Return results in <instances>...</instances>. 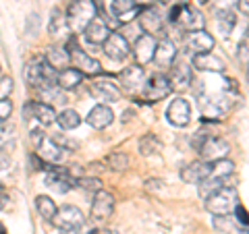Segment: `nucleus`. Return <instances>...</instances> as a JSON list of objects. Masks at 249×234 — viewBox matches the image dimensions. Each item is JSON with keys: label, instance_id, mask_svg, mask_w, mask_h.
<instances>
[{"label": "nucleus", "instance_id": "nucleus-1", "mask_svg": "<svg viewBox=\"0 0 249 234\" xmlns=\"http://www.w3.org/2000/svg\"><path fill=\"white\" fill-rule=\"evenodd\" d=\"M65 17L73 33H83L85 27L98 17V6L93 0H71Z\"/></svg>", "mask_w": 249, "mask_h": 234}, {"label": "nucleus", "instance_id": "nucleus-2", "mask_svg": "<svg viewBox=\"0 0 249 234\" xmlns=\"http://www.w3.org/2000/svg\"><path fill=\"white\" fill-rule=\"evenodd\" d=\"M237 203H239L237 189L227 184H222L220 189H216L212 195L206 197V209L212 216H229Z\"/></svg>", "mask_w": 249, "mask_h": 234}, {"label": "nucleus", "instance_id": "nucleus-3", "mask_svg": "<svg viewBox=\"0 0 249 234\" xmlns=\"http://www.w3.org/2000/svg\"><path fill=\"white\" fill-rule=\"evenodd\" d=\"M25 79L34 89L42 91L50 85H56V71L46 62V58H34L25 71Z\"/></svg>", "mask_w": 249, "mask_h": 234}, {"label": "nucleus", "instance_id": "nucleus-4", "mask_svg": "<svg viewBox=\"0 0 249 234\" xmlns=\"http://www.w3.org/2000/svg\"><path fill=\"white\" fill-rule=\"evenodd\" d=\"M67 50H69V56H71V65L73 68H77L81 75H89V77H96V75H102V65L91 58L88 52L81 50V46L77 44V37H69L67 42Z\"/></svg>", "mask_w": 249, "mask_h": 234}, {"label": "nucleus", "instance_id": "nucleus-5", "mask_svg": "<svg viewBox=\"0 0 249 234\" xmlns=\"http://www.w3.org/2000/svg\"><path fill=\"white\" fill-rule=\"evenodd\" d=\"M170 23L177 25L183 31H193V29H204V17L197 9H193L191 4H177L175 9H170Z\"/></svg>", "mask_w": 249, "mask_h": 234}, {"label": "nucleus", "instance_id": "nucleus-6", "mask_svg": "<svg viewBox=\"0 0 249 234\" xmlns=\"http://www.w3.org/2000/svg\"><path fill=\"white\" fill-rule=\"evenodd\" d=\"M52 224L62 232H71V230H77V228H81V226H85V216L81 214L79 207L62 205V207H56Z\"/></svg>", "mask_w": 249, "mask_h": 234}, {"label": "nucleus", "instance_id": "nucleus-7", "mask_svg": "<svg viewBox=\"0 0 249 234\" xmlns=\"http://www.w3.org/2000/svg\"><path fill=\"white\" fill-rule=\"evenodd\" d=\"M143 96L147 102H160V100L168 98L173 93V87H170V81H168V75H162V73H156L152 75L150 79H145L143 85Z\"/></svg>", "mask_w": 249, "mask_h": 234}, {"label": "nucleus", "instance_id": "nucleus-8", "mask_svg": "<svg viewBox=\"0 0 249 234\" xmlns=\"http://www.w3.org/2000/svg\"><path fill=\"white\" fill-rule=\"evenodd\" d=\"M23 118L25 120H37L40 127H48V124L56 122V112L54 108L46 102H27L23 106Z\"/></svg>", "mask_w": 249, "mask_h": 234}, {"label": "nucleus", "instance_id": "nucleus-9", "mask_svg": "<svg viewBox=\"0 0 249 234\" xmlns=\"http://www.w3.org/2000/svg\"><path fill=\"white\" fill-rule=\"evenodd\" d=\"M114 214V197L108 191L100 189L98 193H93L91 201V220L93 222H106L108 217Z\"/></svg>", "mask_w": 249, "mask_h": 234}, {"label": "nucleus", "instance_id": "nucleus-10", "mask_svg": "<svg viewBox=\"0 0 249 234\" xmlns=\"http://www.w3.org/2000/svg\"><path fill=\"white\" fill-rule=\"evenodd\" d=\"M121 79V87L129 93V96H135V93H142L143 91V85H145V73H143V67H127L124 71L119 75Z\"/></svg>", "mask_w": 249, "mask_h": 234}, {"label": "nucleus", "instance_id": "nucleus-11", "mask_svg": "<svg viewBox=\"0 0 249 234\" xmlns=\"http://www.w3.org/2000/svg\"><path fill=\"white\" fill-rule=\"evenodd\" d=\"M214 44L216 42H214L212 33H208L206 29H193V31H187V35H185V46L191 54L212 52Z\"/></svg>", "mask_w": 249, "mask_h": 234}, {"label": "nucleus", "instance_id": "nucleus-12", "mask_svg": "<svg viewBox=\"0 0 249 234\" xmlns=\"http://www.w3.org/2000/svg\"><path fill=\"white\" fill-rule=\"evenodd\" d=\"M197 151H199V155H201V160L204 162H216V160L227 158L231 147H229V143L224 141V139L216 137V135H210Z\"/></svg>", "mask_w": 249, "mask_h": 234}, {"label": "nucleus", "instance_id": "nucleus-13", "mask_svg": "<svg viewBox=\"0 0 249 234\" xmlns=\"http://www.w3.org/2000/svg\"><path fill=\"white\" fill-rule=\"evenodd\" d=\"M137 19H139V27H142V31L147 35H158V33H162V29H164V19H162V15L156 6H145V9H142L137 15Z\"/></svg>", "mask_w": 249, "mask_h": 234}, {"label": "nucleus", "instance_id": "nucleus-14", "mask_svg": "<svg viewBox=\"0 0 249 234\" xmlns=\"http://www.w3.org/2000/svg\"><path fill=\"white\" fill-rule=\"evenodd\" d=\"M166 118H168V122L173 124V127H178V129L187 127V124L191 122V106H189V102L183 100V98H175L173 102H170L168 110H166Z\"/></svg>", "mask_w": 249, "mask_h": 234}, {"label": "nucleus", "instance_id": "nucleus-15", "mask_svg": "<svg viewBox=\"0 0 249 234\" xmlns=\"http://www.w3.org/2000/svg\"><path fill=\"white\" fill-rule=\"evenodd\" d=\"M102 46H104L106 56L116 60V62L124 60L131 54V44H129V40L123 33H110V35L106 37V42Z\"/></svg>", "mask_w": 249, "mask_h": 234}, {"label": "nucleus", "instance_id": "nucleus-16", "mask_svg": "<svg viewBox=\"0 0 249 234\" xmlns=\"http://www.w3.org/2000/svg\"><path fill=\"white\" fill-rule=\"evenodd\" d=\"M154 50H156V37L147 35V33L139 35L133 44V48H131V52H133V56H135V62L139 67L150 65L154 58Z\"/></svg>", "mask_w": 249, "mask_h": 234}, {"label": "nucleus", "instance_id": "nucleus-17", "mask_svg": "<svg viewBox=\"0 0 249 234\" xmlns=\"http://www.w3.org/2000/svg\"><path fill=\"white\" fill-rule=\"evenodd\" d=\"M168 81H170V87L175 91H185L193 85V73H191V67L187 62H178V65L170 67V75H168Z\"/></svg>", "mask_w": 249, "mask_h": 234}, {"label": "nucleus", "instance_id": "nucleus-18", "mask_svg": "<svg viewBox=\"0 0 249 234\" xmlns=\"http://www.w3.org/2000/svg\"><path fill=\"white\" fill-rule=\"evenodd\" d=\"M178 56V48L173 40H162L156 44V50H154V62L162 68H170L175 65V60Z\"/></svg>", "mask_w": 249, "mask_h": 234}, {"label": "nucleus", "instance_id": "nucleus-19", "mask_svg": "<svg viewBox=\"0 0 249 234\" xmlns=\"http://www.w3.org/2000/svg\"><path fill=\"white\" fill-rule=\"evenodd\" d=\"M139 11H142V4H137L135 0H112L110 2V13L119 23H131Z\"/></svg>", "mask_w": 249, "mask_h": 234}, {"label": "nucleus", "instance_id": "nucleus-20", "mask_svg": "<svg viewBox=\"0 0 249 234\" xmlns=\"http://www.w3.org/2000/svg\"><path fill=\"white\" fill-rule=\"evenodd\" d=\"M110 33H112V31H110V27H108V23L104 19L96 17L88 27H85L83 37H85V42H88L89 46H102Z\"/></svg>", "mask_w": 249, "mask_h": 234}, {"label": "nucleus", "instance_id": "nucleus-21", "mask_svg": "<svg viewBox=\"0 0 249 234\" xmlns=\"http://www.w3.org/2000/svg\"><path fill=\"white\" fill-rule=\"evenodd\" d=\"M36 150H37L36 155L46 164H60L62 160H65V150L48 137H44L42 141L36 145Z\"/></svg>", "mask_w": 249, "mask_h": 234}, {"label": "nucleus", "instance_id": "nucleus-22", "mask_svg": "<svg viewBox=\"0 0 249 234\" xmlns=\"http://www.w3.org/2000/svg\"><path fill=\"white\" fill-rule=\"evenodd\" d=\"M91 91H93V96L100 98V100H104V102H121V96H123V91L121 87L116 83H112L110 79H98V81H93L91 85Z\"/></svg>", "mask_w": 249, "mask_h": 234}, {"label": "nucleus", "instance_id": "nucleus-23", "mask_svg": "<svg viewBox=\"0 0 249 234\" xmlns=\"http://www.w3.org/2000/svg\"><path fill=\"white\" fill-rule=\"evenodd\" d=\"M191 65L197 71H208V73H224V62L212 52H204V54H193Z\"/></svg>", "mask_w": 249, "mask_h": 234}, {"label": "nucleus", "instance_id": "nucleus-24", "mask_svg": "<svg viewBox=\"0 0 249 234\" xmlns=\"http://www.w3.org/2000/svg\"><path fill=\"white\" fill-rule=\"evenodd\" d=\"M210 168H212V164L204 162V160L187 164V166H183V170H181L183 183H196V184L201 183V181H204V178L210 174Z\"/></svg>", "mask_w": 249, "mask_h": 234}, {"label": "nucleus", "instance_id": "nucleus-25", "mask_svg": "<svg viewBox=\"0 0 249 234\" xmlns=\"http://www.w3.org/2000/svg\"><path fill=\"white\" fill-rule=\"evenodd\" d=\"M114 120V112L108 108L106 104H98V106H93L89 114H88V122H89V127L93 129H98V131H102L106 127H110Z\"/></svg>", "mask_w": 249, "mask_h": 234}, {"label": "nucleus", "instance_id": "nucleus-26", "mask_svg": "<svg viewBox=\"0 0 249 234\" xmlns=\"http://www.w3.org/2000/svg\"><path fill=\"white\" fill-rule=\"evenodd\" d=\"M44 58L56 73L62 71V68H67V67H71V56H69V50L65 46H50Z\"/></svg>", "mask_w": 249, "mask_h": 234}, {"label": "nucleus", "instance_id": "nucleus-27", "mask_svg": "<svg viewBox=\"0 0 249 234\" xmlns=\"http://www.w3.org/2000/svg\"><path fill=\"white\" fill-rule=\"evenodd\" d=\"M83 77L85 75H81L77 68L67 67V68H62V71L56 73V85L62 91H71V89H77L83 83Z\"/></svg>", "mask_w": 249, "mask_h": 234}, {"label": "nucleus", "instance_id": "nucleus-28", "mask_svg": "<svg viewBox=\"0 0 249 234\" xmlns=\"http://www.w3.org/2000/svg\"><path fill=\"white\" fill-rule=\"evenodd\" d=\"M212 164V168H210V178H214V181H227V178L235 172V164H232L231 160L222 158V160H216V162H210Z\"/></svg>", "mask_w": 249, "mask_h": 234}, {"label": "nucleus", "instance_id": "nucleus-29", "mask_svg": "<svg viewBox=\"0 0 249 234\" xmlns=\"http://www.w3.org/2000/svg\"><path fill=\"white\" fill-rule=\"evenodd\" d=\"M67 17L65 15H62V11L60 9H56V6H54V9L50 11V21H48V33L50 35H62L67 31Z\"/></svg>", "mask_w": 249, "mask_h": 234}, {"label": "nucleus", "instance_id": "nucleus-30", "mask_svg": "<svg viewBox=\"0 0 249 234\" xmlns=\"http://www.w3.org/2000/svg\"><path fill=\"white\" fill-rule=\"evenodd\" d=\"M56 120H58V127L62 131H73L81 124V116L77 114V110H71V108H67V110H62L60 114H56Z\"/></svg>", "mask_w": 249, "mask_h": 234}, {"label": "nucleus", "instance_id": "nucleus-31", "mask_svg": "<svg viewBox=\"0 0 249 234\" xmlns=\"http://www.w3.org/2000/svg\"><path fill=\"white\" fill-rule=\"evenodd\" d=\"M36 209L46 222H52L54 214H56V203H54L50 197H46V195H37L36 197Z\"/></svg>", "mask_w": 249, "mask_h": 234}, {"label": "nucleus", "instance_id": "nucleus-32", "mask_svg": "<svg viewBox=\"0 0 249 234\" xmlns=\"http://www.w3.org/2000/svg\"><path fill=\"white\" fill-rule=\"evenodd\" d=\"M106 168L112 170V172H124L129 168V155L123 151H114L110 155H106Z\"/></svg>", "mask_w": 249, "mask_h": 234}, {"label": "nucleus", "instance_id": "nucleus-33", "mask_svg": "<svg viewBox=\"0 0 249 234\" xmlns=\"http://www.w3.org/2000/svg\"><path fill=\"white\" fill-rule=\"evenodd\" d=\"M42 100L40 102H46V104H67V96L62 93V89L58 87V85H50V87H46L40 91Z\"/></svg>", "mask_w": 249, "mask_h": 234}, {"label": "nucleus", "instance_id": "nucleus-34", "mask_svg": "<svg viewBox=\"0 0 249 234\" xmlns=\"http://www.w3.org/2000/svg\"><path fill=\"white\" fill-rule=\"evenodd\" d=\"M162 150V143L156 135H143L139 139V153L142 155H154Z\"/></svg>", "mask_w": 249, "mask_h": 234}, {"label": "nucleus", "instance_id": "nucleus-35", "mask_svg": "<svg viewBox=\"0 0 249 234\" xmlns=\"http://www.w3.org/2000/svg\"><path fill=\"white\" fill-rule=\"evenodd\" d=\"M216 23H218V31L224 37H229L232 33V29H235L237 17H235V13H222V15H216Z\"/></svg>", "mask_w": 249, "mask_h": 234}, {"label": "nucleus", "instance_id": "nucleus-36", "mask_svg": "<svg viewBox=\"0 0 249 234\" xmlns=\"http://www.w3.org/2000/svg\"><path fill=\"white\" fill-rule=\"evenodd\" d=\"M210 6V11L214 15H222V13H232L237 9L239 0H208L206 2Z\"/></svg>", "mask_w": 249, "mask_h": 234}, {"label": "nucleus", "instance_id": "nucleus-37", "mask_svg": "<svg viewBox=\"0 0 249 234\" xmlns=\"http://www.w3.org/2000/svg\"><path fill=\"white\" fill-rule=\"evenodd\" d=\"M77 186L83 189L85 193H98L102 189V181L98 176H81V178H77Z\"/></svg>", "mask_w": 249, "mask_h": 234}, {"label": "nucleus", "instance_id": "nucleus-38", "mask_svg": "<svg viewBox=\"0 0 249 234\" xmlns=\"http://www.w3.org/2000/svg\"><path fill=\"white\" fill-rule=\"evenodd\" d=\"M212 226H214L216 232H232L235 230V222L231 220V214L229 216H214Z\"/></svg>", "mask_w": 249, "mask_h": 234}, {"label": "nucleus", "instance_id": "nucleus-39", "mask_svg": "<svg viewBox=\"0 0 249 234\" xmlns=\"http://www.w3.org/2000/svg\"><path fill=\"white\" fill-rule=\"evenodd\" d=\"M231 214L235 216V224L239 226V228H247V209H245L243 205L237 203L235 207H232Z\"/></svg>", "mask_w": 249, "mask_h": 234}, {"label": "nucleus", "instance_id": "nucleus-40", "mask_svg": "<svg viewBox=\"0 0 249 234\" xmlns=\"http://www.w3.org/2000/svg\"><path fill=\"white\" fill-rule=\"evenodd\" d=\"M13 87H15V83L11 77H0V102L9 100V96L13 93Z\"/></svg>", "mask_w": 249, "mask_h": 234}, {"label": "nucleus", "instance_id": "nucleus-41", "mask_svg": "<svg viewBox=\"0 0 249 234\" xmlns=\"http://www.w3.org/2000/svg\"><path fill=\"white\" fill-rule=\"evenodd\" d=\"M52 141H54V143H58L62 150H77V143L71 141V139H67L65 135H62V133H56V135L52 137Z\"/></svg>", "mask_w": 249, "mask_h": 234}, {"label": "nucleus", "instance_id": "nucleus-42", "mask_svg": "<svg viewBox=\"0 0 249 234\" xmlns=\"http://www.w3.org/2000/svg\"><path fill=\"white\" fill-rule=\"evenodd\" d=\"M210 135H212V133H210V131H206V129H199V131L196 133V137L191 139V145L196 147V150H199V147L204 145V141H206V139H208Z\"/></svg>", "mask_w": 249, "mask_h": 234}, {"label": "nucleus", "instance_id": "nucleus-43", "mask_svg": "<svg viewBox=\"0 0 249 234\" xmlns=\"http://www.w3.org/2000/svg\"><path fill=\"white\" fill-rule=\"evenodd\" d=\"M11 112H13V104H11V100H2V102H0V122L9 120Z\"/></svg>", "mask_w": 249, "mask_h": 234}, {"label": "nucleus", "instance_id": "nucleus-44", "mask_svg": "<svg viewBox=\"0 0 249 234\" xmlns=\"http://www.w3.org/2000/svg\"><path fill=\"white\" fill-rule=\"evenodd\" d=\"M36 27H37V15L34 13V15H29V19L25 23V31L29 35H36Z\"/></svg>", "mask_w": 249, "mask_h": 234}, {"label": "nucleus", "instance_id": "nucleus-45", "mask_svg": "<svg viewBox=\"0 0 249 234\" xmlns=\"http://www.w3.org/2000/svg\"><path fill=\"white\" fill-rule=\"evenodd\" d=\"M239 60H243V67H247V37L239 44Z\"/></svg>", "mask_w": 249, "mask_h": 234}, {"label": "nucleus", "instance_id": "nucleus-46", "mask_svg": "<svg viewBox=\"0 0 249 234\" xmlns=\"http://www.w3.org/2000/svg\"><path fill=\"white\" fill-rule=\"evenodd\" d=\"M9 166H11V155L0 150V172H2V170H6Z\"/></svg>", "mask_w": 249, "mask_h": 234}, {"label": "nucleus", "instance_id": "nucleus-47", "mask_svg": "<svg viewBox=\"0 0 249 234\" xmlns=\"http://www.w3.org/2000/svg\"><path fill=\"white\" fill-rule=\"evenodd\" d=\"M13 133V124L11 122H0V137H6V135H11Z\"/></svg>", "mask_w": 249, "mask_h": 234}, {"label": "nucleus", "instance_id": "nucleus-48", "mask_svg": "<svg viewBox=\"0 0 249 234\" xmlns=\"http://www.w3.org/2000/svg\"><path fill=\"white\" fill-rule=\"evenodd\" d=\"M11 201H9V195H6L4 191H0V209H9Z\"/></svg>", "mask_w": 249, "mask_h": 234}, {"label": "nucleus", "instance_id": "nucleus-49", "mask_svg": "<svg viewBox=\"0 0 249 234\" xmlns=\"http://www.w3.org/2000/svg\"><path fill=\"white\" fill-rule=\"evenodd\" d=\"M93 234H119L116 230H93Z\"/></svg>", "mask_w": 249, "mask_h": 234}, {"label": "nucleus", "instance_id": "nucleus-50", "mask_svg": "<svg viewBox=\"0 0 249 234\" xmlns=\"http://www.w3.org/2000/svg\"><path fill=\"white\" fill-rule=\"evenodd\" d=\"M241 9H243V15H247V0H239Z\"/></svg>", "mask_w": 249, "mask_h": 234}, {"label": "nucleus", "instance_id": "nucleus-51", "mask_svg": "<svg viewBox=\"0 0 249 234\" xmlns=\"http://www.w3.org/2000/svg\"><path fill=\"white\" fill-rule=\"evenodd\" d=\"M160 4H168V2H173V0H158Z\"/></svg>", "mask_w": 249, "mask_h": 234}, {"label": "nucleus", "instance_id": "nucleus-52", "mask_svg": "<svg viewBox=\"0 0 249 234\" xmlns=\"http://www.w3.org/2000/svg\"><path fill=\"white\" fill-rule=\"evenodd\" d=\"M0 234H4V226L2 224H0Z\"/></svg>", "mask_w": 249, "mask_h": 234}, {"label": "nucleus", "instance_id": "nucleus-53", "mask_svg": "<svg viewBox=\"0 0 249 234\" xmlns=\"http://www.w3.org/2000/svg\"><path fill=\"white\" fill-rule=\"evenodd\" d=\"M197 2H199V4H206V2H208V0H197Z\"/></svg>", "mask_w": 249, "mask_h": 234}, {"label": "nucleus", "instance_id": "nucleus-54", "mask_svg": "<svg viewBox=\"0 0 249 234\" xmlns=\"http://www.w3.org/2000/svg\"><path fill=\"white\" fill-rule=\"evenodd\" d=\"M0 191H4V189H2V183H0Z\"/></svg>", "mask_w": 249, "mask_h": 234}, {"label": "nucleus", "instance_id": "nucleus-55", "mask_svg": "<svg viewBox=\"0 0 249 234\" xmlns=\"http://www.w3.org/2000/svg\"><path fill=\"white\" fill-rule=\"evenodd\" d=\"M135 2H137V4H139V0H135ZM142 2H143V0H142Z\"/></svg>", "mask_w": 249, "mask_h": 234}]
</instances>
